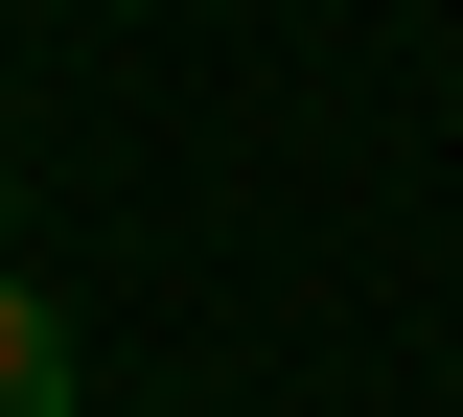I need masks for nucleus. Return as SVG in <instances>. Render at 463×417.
Returning a JSON list of instances; mask_svg holds the SVG:
<instances>
[{
  "instance_id": "nucleus-1",
  "label": "nucleus",
  "mask_w": 463,
  "mask_h": 417,
  "mask_svg": "<svg viewBox=\"0 0 463 417\" xmlns=\"http://www.w3.org/2000/svg\"><path fill=\"white\" fill-rule=\"evenodd\" d=\"M70 394H93V371H70V301L0 255V417H70Z\"/></svg>"
}]
</instances>
